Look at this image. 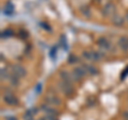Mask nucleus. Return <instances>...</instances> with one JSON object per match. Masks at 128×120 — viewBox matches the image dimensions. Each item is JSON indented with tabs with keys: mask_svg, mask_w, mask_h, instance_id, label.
<instances>
[{
	"mask_svg": "<svg viewBox=\"0 0 128 120\" xmlns=\"http://www.w3.org/2000/svg\"><path fill=\"white\" fill-rule=\"evenodd\" d=\"M57 114H46L45 115V120H58L57 119Z\"/></svg>",
	"mask_w": 128,
	"mask_h": 120,
	"instance_id": "412c9836",
	"label": "nucleus"
},
{
	"mask_svg": "<svg viewBox=\"0 0 128 120\" xmlns=\"http://www.w3.org/2000/svg\"><path fill=\"white\" fill-rule=\"evenodd\" d=\"M12 72H13L14 74H16L17 77L19 78H25L27 75V70L26 68L22 66V65H18V64H15V65L12 66Z\"/></svg>",
	"mask_w": 128,
	"mask_h": 120,
	"instance_id": "20e7f679",
	"label": "nucleus"
},
{
	"mask_svg": "<svg viewBox=\"0 0 128 120\" xmlns=\"http://www.w3.org/2000/svg\"><path fill=\"white\" fill-rule=\"evenodd\" d=\"M68 64H75V63H77L78 62V59H77V57L76 55H74V54H72V55H70L68 57Z\"/></svg>",
	"mask_w": 128,
	"mask_h": 120,
	"instance_id": "6ab92c4d",
	"label": "nucleus"
},
{
	"mask_svg": "<svg viewBox=\"0 0 128 120\" xmlns=\"http://www.w3.org/2000/svg\"><path fill=\"white\" fill-rule=\"evenodd\" d=\"M86 68L84 66H78V67H75L73 71L70 72L72 74V79H73V82H79L80 80H81L82 78H84L86 77Z\"/></svg>",
	"mask_w": 128,
	"mask_h": 120,
	"instance_id": "f03ea898",
	"label": "nucleus"
},
{
	"mask_svg": "<svg viewBox=\"0 0 128 120\" xmlns=\"http://www.w3.org/2000/svg\"><path fill=\"white\" fill-rule=\"evenodd\" d=\"M45 100H46V103L48 104H52V105H60L61 104V100L58 96H56L54 94H48L46 97H45Z\"/></svg>",
	"mask_w": 128,
	"mask_h": 120,
	"instance_id": "0eeeda50",
	"label": "nucleus"
},
{
	"mask_svg": "<svg viewBox=\"0 0 128 120\" xmlns=\"http://www.w3.org/2000/svg\"><path fill=\"white\" fill-rule=\"evenodd\" d=\"M124 18H125V21L128 22V11H126V13H125V16H124Z\"/></svg>",
	"mask_w": 128,
	"mask_h": 120,
	"instance_id": "a878e982",
	"label": "nucleus"
},
{
	"mask_svg": "<svg viewBox=\"0 0 128 120\" xmlns=\"http://www.w3.org/2000/svg\"><path fill=\"white\" fill-rule=\"evenodd\" d=\"M6 120H17L15 117H6Z\"/></svg>",
	"mask_w": 128,
	"mask_h": 120,
	"instance_id": "bb28decb",
	"label": "nucleus"
},
{
	"mask_svg": "<svg viewBox=\"0 0 128 120\" xmlns=\"http://www.w3.org/2000/svg\"><path fill=\"white\" fill-rule=\"evenodd\" d=\"M9 78H10V75L8 73L6 69V68H1V79L4 80V79H9Z\"/></svg>",
	"mask_w": 128,
	"mask_h": 120,
	"instance_id": "aec40b11",
	"label": "nucleus"
},
{
	"mask_svg": "<svg viewBox=\"0 0 128 120\" xmlns=\"http://www.w3.org/2000/svg\"><path fill=\"white\" fill-rule=\"evenodd\" d=\"M49 57L51 60H54L57 59V47H52L50 49V52H49Z\"/></svg>",
	"mask_w": 128,
	"mask_h": 120,
	"instance_id": "a211bd4d",
	"label": "nucleus"
},
{
	"mask_svg": "<svg viewBox=\"0 0 128 120\" xmlns=\"http://www.w3.org/2000/svg\"><path fill=\"white\" fill-rule=\"evenodd\" d=\"M123 117H124V120H128V111H125L123 113Z\"/></svg>",
	"mask_w": 128,
	"mask_h": 120,
	"instance_id": "b1692460",
	"label": "nucleus"
},
{
	"mask_svg": "<svg viewBox=\"0 0 128 120\" xmlns=\"http://www.w3.org/2000/svg\"><path fill=\"white\" fill-rule=\"evenodd\" d=\"M83 66H84L86 70V72H88V73H90L91 75H95V74H97L98 70H97V68H96V67L92 66V65H88V64H84Z\"/></svg>",
	"mask_w": 128,
	"mask_h": 120,
	"instance_id": "4468645a",
	"label": "nucleus"
},
{
	"mask_svg": "<svg viewBox=\"0 0 128 120\" xmlns=\"http://www.w3.org/2000/svg\"><path fill=\"white\" fill-rule=\"evenodd\" d=\"M19 80H20V78L17 77L16 74H11L10 75V78H9V81L11 83V85L12 86H18V84H19Z\"/></svg>",
	"mask_w": 128,
	"mask_h": 120,
	"instance_id": "2eb2a0df",
	"label": "nucleus"
},
{
	"mask_svg": "<svg viewBox=\"0 0 128 120\" xmlns=\"http://www.w3.org/2000/svg\"><path fill=\"white\" fill-rule=\"evenodd\" d=\"M97 45L99 46L100 49L105 50V51H108V50L111 49V43L107 37H104V36L99 37L97 39Z\"/></svg>",
	"mask_w": 128,
	"mask_h": 120,
	"instance_id": "423d86ee",
	"label": "nucleus"
},
{
	"mask_svg": "<svg viewBox=\"0 0 128 120\" xmlns=\"http://www.w3.org/2000/svg\"><path fill=\"white\" fill-rule=\"evenodd\" d=\"M60 45H61V47L63 48V49H66L67 48V43H66L65 35H61V36H60Z\"/></svg>",
	"mask_w": 128,
	"mask_h": 120,
	"instance_id": "f3484780",
	"label": "nucleus"
},
{
	"mask_svg": "<svg viewBox=\"0 0 128 120\" xmlns=\"http://www.w3.org/2000/svg\"><path fill=\"white\" fill-rule=\"evenodd\" d=\"M126 74H128V67H127V69L125 70V73L123 72V74H122V79H125V78H126Z\"/></svg>",
	"mask_w": 128,
	"mask_h": 120,
	"instance_id": "393cba45",
	"label": "nucleus"
},
{
	"mask_svg": "<svg viewBox=\"0 0 128 120\" xmlns=\"http://www.w3.org/2000/svg\"><path fill=\"white\" fill-rule=\"evenodd\" d=\"M36 113V111H35V109L33 110V112L32 111H30V110H28L25 114H24V116H22V119L24 120H34L33 119V116H34V114Z\"/></svg>",
	"mask_w": 128,
	"mask_h": 120,
	"instance_id": "dca6fc26",
	"label": "nucleus"
},
{
	"mask_svg": "<svg viewBox=\"0 0 128 120\" xmlns=\"http://www.w3.org/2000/svg\"><path fill=\"white\" fill-rule=\"evenodd\" d=\"M41 91H42V84L38 83V84H36V87H35V93L41 94Z\"/></svg>",
	"mask_w": 128,
	"mask_h": 120,
	"instance_id": "4be33fe9",
	"label": "nucleus"
},
{
	"mask_svg": "<svg viewBox=\"0 0 128 120\" xmlns=\"http://www.w3.org/2000/svg\"><path fill=\"white\" fill-rule=\"evenodd\" d=\"M41 110L44 112L45 114H57V111L54 109H52L48 103H44L41 105Z\"/></svg>",
	"mask_w": 128,
	"mask_h": 120,
	"instance_id": "f8f14e48",
	"label": "nucleus"
},
{
	"mask_svg": "<svg viewBox=\"0 0 128 120\" xmlns=\"http://www.w3.org/2000/svg\"><path fill=\"white\" fill-rule=\"evenodd\" d=\"M60 85V88L62 89V91L66 96H72L74 93V88H73V85H72V83H68V82H64V81H61L59 83Z\"/></svg>",
	"mask_w": 128,
	"mask_h": 120,
	"instance_id": "39448f33",
	"label": "nucleus"
},
{
	"mask_svg": "<svg viewBox=\"0 0 128 120\" xmlns=\"http://www.w3.org/2000/svg\"><path fill=\"white\" fill-rule=\"evenodd\" d=\"M118 46L121 47V49L123 51L127 52L128 51V37L127 36H122L118 39Z\"/></svg>",
	"mask_w": 128,
	"mask_h": 120,
	"instance_id": "9b49d317",
	"label": "nucleus"
},
{
	"mask_svg": "<svg viewBox=\"0 0 128 120\" xmlns=\"http://www.w3.org/2000/svg\"><path fill=\"white\" fill-rule=\"evenodd\" d=\"M14 12V5L11 2H8L6 4L3 6V13L6 15H12Z\"/></svg>",
	"mask_w": 128,
	"mask_h": 120,
	"instance_id": "ddd939ff",
	"label": "nucleus"
},
{
	"mask_svg": "<svg viewBox=\"0 0 128 120\" xmlns=\"http://www.w3.org/2000/svg\"><path fill=\"white\" fill-rule=\"evenodd\" d=\"M59 75L61 78V81H64V82H68V83H73V79H72V74L70 72L66 70H61L59 72Z\"/></svg>",
	"mask_w": 128,
	"mask_h": 120,
	"instance_id": "9d476101",
	"label": "nucleus"
},
{
	"mask_svg": "<svg viewBox=\"0 0 128 120\" xmlns=\"http://www.w3.org/2000/svg\"><path fill=\"white\" fill-rule=\"evenodd\" d=\"M11 34H12V31H11V30H6V31L2 32V37H3V36H4V37L10 36Z\"/></svg>",
	"mask_w": 128,
	"mask_h": 120,
	"instance_id": "5701e85b",
	"label": "nucleus"
},
{
	"mask_svg": "<svg viewBox=\"0 0 128 120\" xmlns=\"http://www.w3.org/2000/svg\"><path fill=\"white\" fill-rule=\"evenodd\" d=\"M2 99L8 105H11V106H16V105H18V103H19L17 97H16L15 95H13L12 93H6L4 95H3Z\"/></svg>",
	"mask_w": 128,
	"mask_h": 120,
	"instance_id": "7ed1b4c3",
	"label": "nucleus"
},
{
	"mask_svg": "<svg viewBox=\"0 0 128 120\" xmlns=\"http://www.w3.org/2000/svg\"><path fill=\"white\" fill-rule=\"evenodd\" d=\"M38 120H45V118H41V119H38Z\"/></svg>",
	"mask_w": 128,
	"mask_h": 120,
	"instance_id": "cd10ccee",
	"label": "nucleus"
},
{
	"mask_svg": "<svg viewBox=\"0 0 128 120\" xmlns=\"http://www.w3.org/2000/svg\"><path fill=\"white\" fill-rule=\"evenodd\" d=\"M115 5L113 4V3H107V4L104 6V9H102V14L104 16H113L115 14Z\"/></svg>",
	"mask_w": 128,
	"mask_h": 120,
	"instance_id": "6e6552de",
	"label": "nucleus"
},
{
	"mask_svg": "<svg viewBox=\"0 0 128 120\" xmlns=\"http://www.w3.org/2000/svg\"><path fill=\"white\" fill-rule=\"evenodd\" d=\"M111 22L115 27H122L124 25V22H125V18L115 13L113 16H111Z\"/></svg>",
	"mask_w": 128,
	"mask_h": 120,
	"instance_id": "1a4fd4ad",
	"label": "nucleus"
},
{
	"mask_svg": "<svg viewBox=\"0 0 128 120\" xmlns=\"http://www.w3.org/2000/svg\"><path fill=\"white\" fill-rule=\"evenodd\" d=\"M104 54L102 51H94V50H84L82 52V58L86 59V61L91 62H98L104 58Z\"/></svg>",
	"mask_w": 128,
	"mask_h": 120,
	"instance_id": "f257e3e1",
	"label": "nucleus"
}]
</instances>
